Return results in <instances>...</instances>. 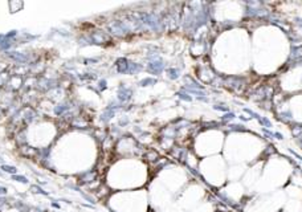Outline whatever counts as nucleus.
Here are the masks:
<instances>
[{"mask_svg": "<svg viewBox=\"0 0 302 212\" xmlns=\"http://www.w3.org/2000/svg\"><path fill=\"white\" fill-rule=\"evenodd\" d=\"M3 170L7 171V172H16V168H13V167H7V166H3Z\"/></svg>", "mask_w": 302, "mask_h": 212, "instance_id": "f257e3e1", "label": "nucleus"}]
</instances>
